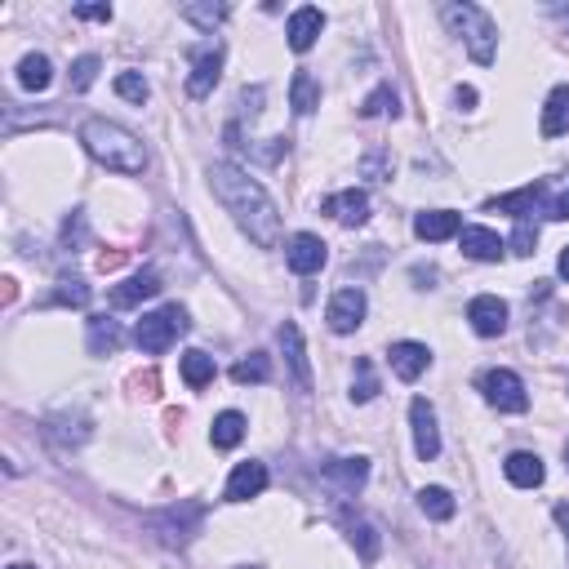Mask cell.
Wrapping results in <instances>:
<instances>
[{
  "mask_svg": "<svg viewBox=\"0 0 569 569\" xmlns=\"http://www.w3.org/2000/svg\"><path fill=\"white\" fill-rule=\"evenodd\" d=\"M209 192L223 201V209L236 218V227L254 241L258 249H276L281 245V209L267 196V187L258 178H249L245 169L218 161L209 165Z\"/></svg>",
  "mask_w": 569,
  "mask_h": 569,
  "instance_id": "cell-1",
  "label": "cell"
},
{
  "mask_svg": "<svg viewBox=\"0 0 569 569\" xmlns=\"http://www.w3.org/2000/svg\"><path fill=\"white\" fill-rule=\"evenodd\" d=\"M81 143L98 165L116 169V174H143V165H147L143 138H138L134 129L116 125V121H103V116H94V121L81 125Z\"/></svg>",
  "mask_w": 569,
  "mask_h": 569,
  "instance_id": "cell-2",
  "label": "cell"
},
{
  "mask_svg": "<svg viewBox=\"0 0 569 569\" xmlns=\"http://www.w3.org/2000/svg\"><path fill=\"white\" fill-rule=\"evenodd\" d=\"M441 18H445V27L458 36V41L467 45V54L476 58L481 67L494 63V54H498V27H494V18L485 14L481 5H445L441 9Z\"/></svg>",
  "mask_w": 569,
  "mask_h": 569,
  "instance_id": "cell-3",
  "label": "cell"
},
{
  "mask_svg": "<svg viewBox=\"0 0 569 569\" xmlns=\"http://www.w3.org/2000/svg\"><path fill=\"white\" fill-rule=\"evenodd\" d=\"M187 329H192L187 312L178 303H169V307H161V312H147L143 321H138L134 343L143 347L147 356H161V352H169V347L178 343V334H187Z\"/></svg>",
  "mask_w": 569,
  "mask_h": 569,
  "instance_id": "cell-4",
  "label": "cell"
},
{
  "mask_svg": "<svg viewBox=\"0 0 569 569\" xmlns=\"http://www.w3.org/2000/svg\"><path fill=\"white\" fill-rule=\"evenodd\" d=\"M481 392H485V401L494 409H503V414H525L529 409L525 383L512 369H489V374H481Z\"/></svg>",
  "mask_w": 569,
  "mask_h": 569,
  "instance_id": "cell-5",
  "label": "cell"
},
{
  "mask_svg": "<svg viewBox=\"0 0 569 569\" xmlns=\"http://www.w3.org/2000/svg\"><path fill=\"white\" fill-rule=\"evenodd\" d=\"M365 289H338L334 298H329V307H325V321L334 334H356L365 321Z\"/></svg>",
  "mask_w": 569,
  "mask_h": 569,
  "instance_id": "cell-6",
  "label": "cell"
},
{
  "mask_svg": "<svg viewBox=\"0 0 569 569\" xmlns=\"http://www.w3.org/2000/svg\"><path fill=\"white\" fill-rule=\"evenodd\" d=\"M218 76H223V45L196 49L192 76H187V94H192V98H209V94H214V85H218Z\"/></svg>",
  "mask_w": 569,
  "mask_h": 569,
  "instance_id": "cell-7",
  "label": "cell"
},
{
  "mask_svg": "<svg viewBox=\"0 0 569 569\" xmlns=\"http://www.w3.org/2000/svg\"><path fill=\"white\" fill-rule=\"evenodd\" d=\"M325 258H329V249H325L321 236H312V232H298L294 241L285 245V263L294 267L298 276H316L325 267Z\"/></svg>",
  "mask_w": 569,
  "mask_h": 569,
  "instance_id": "cell-8",
  "label": "cell"
},
{
  "mask_svg": "<svg viewBox=\"0 0 569 569\" xmlns=\"http://www.w3.org/2000/svg\"><path fill=\"white\" fill-rule=\"evenodd\" d=\"M409 423H414V449L423 463H432L436 454H441V432H436V409L418 396L414 405H409Z\"/></svg>",
  "mask_w": 569,
  "mask_h": 569,
  "instance_id": "cell-9",
  "label": "cell"
},
{
  "mask_svg": "<svg viewBox=\"0 0 569 569\" xmlns=\"http://www.w3.org/2000/svg\"><path fill=\"white\" fill-rule=\"evenodd\" d=\"M467 321H472V329L481 338H498L507 329V303L503 298H494V294L472 298V303H467Z\"/></svg>",
  "mask_w": 569,
  "mask_h": 569,
  "instance_id": "cell-10",
  "label": "cell"
},
{
  "mask_svg": "<svg viewBox=\"0 0 569 569\" xmlns=\"http://www.w3.org/2000/svg\"><path fill=\"white\" fill-rule=\"evenodd\" d=\"M321 32H325V14H321V9L303 5V9H294V14H289L285 36H289V49H294V54H307Z\"/></svg>",
  "mask_w": 569,
  "mask_h": 569,
  "instance_id": "cell-11",
  "label": "cell"
},
{
  "mask_svg": "<svg viewBox=\"0 0 569 569\" xmlns=\"http://www.w3.org/2000/svg\"><path fill=\"white\" fill-rule=\"evenodd\" d=\"M281 347H285V361H289V374H294L298 392H312V365H307V347H303V334H298L294 321L281 325Z\"/></svg>",
  "mask_w": 569,
  "mask_h": 569,
  "instance_id": "cell-12",
  "label": "cell"
},
{
  "mask_svg": "<svg viewBox=\"0 0 569 569\" xmlns=\"http://www.w3.org/2000/svg\"><path fill=\"white\" fill-rule=\"evenodd\" d=\"M543 201H547V183H529L521 192H507V196H498V201H489V209H494V214H512L516 223H529V214Z\"/></svg>",
  "mask_w": 569,
  "mask_h": 569,
  "instance_id": "cell-13",
  "label": "cell"
},
{
  "mask_svg": "<svg viewBox=\"0 0 569 569\" xmlns=\"http://www.w3.org/2000/svg\"><path fill=\"white\" fill-rule=\"evenodd\" d=\"M161 294V272L156 267H143V272H134L125 285L112 289V307H138L143 298H156Z\"/></svg>",
  "mask_w": 569,
  "mask_h": 569,
  "instance_id": "cell-14",
  "label": "cell"
},
{
  "mask_svg": "<svg viewBox=\"0 0 569 569\" xmlns=\"http://www.w3.org/2000/svg\"><path fill=\"white\" fill-rule=\"evenodd\" d=\"M463 232V218L454 209H423L414 218V236L418 241H449V236Z\"/></svg>",
  "mask_w": 569,
  "mask_h": 569,
  "instance_id": "cell-15",
  "label": "cell"
},
{
  "mask_svg": "<svg viewBox=\"0 0 569 569\" xmlns=\"http://www.w3.org/2000/svg\"><path fill=\"white\" fill-rule=\"evenodd\" d=\"M392 369L401 383H418V378L427 374V365H432V352H427L423 343H392Z\"/></svg>",
  "mask_w": 569,
  "mask_h": 569,
  "instance_id": "cell-16",
  "label": "cell"
},
{
  "mask_svg": "<svg viewBox=\"0 0 569 569\" xmlns=\"http://www.w3.org/2000/svg\"><path fill=\"white\" fill-rule=\"evenodd\" d=\"M325 214L338 218L343 227H361L365 218H369V196L361 192V187H347V192L329 196V201H325Z\"/></svg>",
  "mask_w": 569,
  "mask_h": 569,
  "instance_id": "cell-17",
  "label": "cell"
},
{
  "mask_svg": "<svg viewBox=\"0 0 569 569\" xmlns=\"http://www.w3.org/2000/svg\"><path fill=\"white\" fill-rule=\"evenodd\" d=\"M458 245H463V254L476 258V263H498L507 249L498 241V232H489V227H463V232H458Z\"/></svg>",
  "mask_w": 569,
  "mask_h": 569,
  "instance_id": "cell-18",
  "label": "cell"
},
{
  "mask_svg": "<svg viewBox=\"0 0 569 569\" xmlns=\"http://www.w3.org/2000/svg\"><path fill=\"white\" fill-rule=\"evenodd\" d=\"M267 489V467L263 463H241L232 472V481H227V503H249V498H258Z\"/></svg>",
  "mask_w": 569,
  "mask_h": 569,
  "instance_id": "cell-19",
  "label": "cell"
},
{
  "mask_svg": "<svg viewBox=\"0 0 569 569\" xmlns=\"http://www.w3.org/2000/svg\"><path fill=\"white\" fill-rule=\"evenodd\" d=\"M325 481L338 489V494H356L365 481H369V463L365 458H334L325 463Z\"/></svg>",
  "mask_w": 569,
  "mask_h": 569,
  "instance_id": "cell-20",
  "label": "cell"
},
{
  "mask_svg": "<svg viewBox=\"0 0 569 569\" xmlns=\"http://www.w3.org/2000/svg\"><path fill=\"white\" fill-rule=\"evenodd\" d=\"M503 472H507V481H512L516 489H538V485H543V476H547V467H543V458H538V454L516 449V454H507Z\"/></svg>",
  "mask_w": 569,
  "mask_h": 569,
  "instance_id": "cell-21",
  "label": "cell"
},
{
  "mask_svg": "<svg viewBox=\"0 0 569 569\" xmlns=\"http://www.w3.org/2000/svg\"><path fill=\"white\" fill-rule=\"evenodd\" d=\"M569 129V85H556L543 107V138H561Z\"/></svg>",
  "mask_w": 569,
  "mask_h": 569,
  "instance_id": "cell-22",
  "label": "cell"
},
{
  "mask_svg": "<svg viewBox=\"0 0 569 569\" xmlns=\"http://www.w3.org/2000/svg\"><path fill=\"white\" fill-rule=\"evenodd\" d=\"M121 343H125V334H121V325H116L112 316H94V321H89V352L94 356L116 352Z\"/></svg>",
  "mask_w": 569,
  "mask_h": 569,
  "instance_id": "cell-23",
  "label": "cell"
},
{
  "mask_svg": "<svg viewBox=\"0 0 569 569\" xmlns=\"http://www.w3.org/2000/svg\"><path fill=\"white\" fill-rule=\"evenodd\" d=\"M49 81H54V67H49L45 54H27L23 63H18V85L32 89V94H45Z\"/></svg>",
  "mask_w": 569,
  "mask_h": 569,
  "instance_id": "cell-24",
  "label": "cell"
},
{
  "mask_svg": "<svg viewBox=\"0 0 569 569\" xmlns=\"http://www.w3.org/2000/svg\"><path fill=\"white\" fill-rule=\"evenodd\" d=\"M245 414H236V409H227V414L214 418V432H209V441H214V449H236L245 441Z\"/></svg>",
  "mask_w": 569,
  "mask_h": 569,
  "instance_id": "cell-25",
  "label": "cell"
},
{
  "mask_svg": "<svg viewBox=\"0 0 569 569\" xmlns=\"http://www.w3.org/2000/svg\"><path fill=\"white\" fill-rule=\"evenodd\" d=\"M289 107H294L298 116H312L316 107H321V85L307 72H294V81H289Z\"/></svg>",
  "mask_w": 569,
  "mask_h": 569,
  "instance_id": "cell-26",
  "label": "cell"
},
{
  "mask_svg": "<svg viewBox=\"0 0 569 569\" xmlns=\"http://www.w3.org/2000/svg\"><path fill=\"white\" fill-rule=\"evenodd\" d=\"M183 383L192 387V392H201V387L214 383V356L209 352H183Z\"/></svg>",
  "mask_w": 569,
  "mask_h": 569,
  "instance_id": "cell-27",
  "label": "cell"
},
{
  "mask_svg": "<svg viewBox=\"0 0 569 569\" xmlns=\"http://www.w3.org/2000/svg\"><path fill=\"white\" fill-rule=\"evenodd\" d=\"M418 507H423V516H432V521H449V516H454V494L441 485H427V489H418Z\"/></svg>",
  "mask_w": 569,
  "mask_h": 569,
  "instance_id": "cell-28",
  "label": "cell"
},
{
  "mask_svg": "<svg viewBox=\"0 0 569 569\" xmlns=\"http://www.w3.org/2000/svg\"><path fill=\"white\" fill-rule=\"evenodd\" d=\"M347 538H352V547L365 556V561H374V556L383 552V538H378V529L369 521H352L347 525Z\"/></svg>",
  "mask_w": 569,
  "mask_h": 569,
  "instance_id": "cell-29",
  "label": "cell"
},
{
  "mask_svg": "<svg viewBox=\"0 0 569 569\" xmlns=\"http://www.w3.org/2000/svg\"><path fill=\"white\" fill-rule=\"evenodd\" d=\"M232 378L236 383H267V378H272V361H267L263 352H254V356H245V361H236L232 365Z\"/></svg>",
  "mask_w": 569,
  "mask_h": 569,
  "instance_id": "cell-30",
  "label": "cell"
},
{
  "mask_svg": "<svg viewBox=\"0 0 569 569\" xmlns=\"http://www.w3.org/2000/svg\"><path fill=\"white\" fill-rule=\"evenodd\" d=\"M396 112H401V98H396L392 85H378L361 103V116H369V121H374V116H396Z\"/></svg>",
  "mask_w": 569,
  "mask_h": 569,
  "instance_id": "cell-31",
  "label": "cell"
},
{
  "mask_svg": "<svg viewBox=\"0 0 569 569\" xmlns=\"http://www.w3.org/2000/svg\"><path fill=\"white\" fill-rule=\"evenodd\" d=\"M378 396V374H374V361H356V378H352V401L356 405H369Z\"/></svg>",
  "mask_w": 569,
  "mask_h": 569,
  "instance_id": "cell-32",
  "label": "cell"
},
{
  "mask_svg": "<svg viewBox=\"0 0 569 569\" xmlns=\"http://www.w3.org/2000/svg\"><path fill=\"white\" fill-rule=\"evenodd\" d=\"M178 14H183L187 23H196V27H205V32H214V27L223 23L232 9H227V5H183Z\"/></svg>",
  "mask_w": 569,
  "mask_h": 569,
  "instance_id": "cell-33",
  "label": "cell"
},
{
  "mask_svg": "<svg viewBox=\"0 0 569 569\" xmlns=\"http://www.w3.org/2000/svg\"><path fill=\"white\" fill-rule=\"evenodd\" d=\"M116 94L129 98V103H147V94H152V85H147L138 72H121V76H116Z\"/></svg>",
  "mask_w": 569,
  "mask_h": 569,
  "instance_id": "cell-34",
  "label": "cell"
},
{
  "mask_svg": "<svg viewBox=\"0 0 569 569\" xmlns=\"http://www.w3.org/2000/svg\"><path fill=\"white\" fill-rule=\"evenodd\" d=\"M98 67H103V63H98V58H94V54H85V58H76V63H72V89H76V94H85V89H89V85H94V76H98Z\"/></svg>",
  "mask_w": 569,
  "mask_h": 569,
  "instance_id": "cell-35",
  "label": "cell"
},
{
  "mask_svg": "<svg viewBox=\"0 0 569 569\" xmlns=\"http://www.w3.org/2000/svg\"><path fill=\"white\" fill-rule=\"evenodd\" d=\"M534 245H538V227H534V223H516V232H512V254L529 258V254H534Z\"/></svg>",
  "mask_w": 569,
  "mask_h": 569,
  "instance_id": "cell-36",
  "label": "cell"
},
{
  "mask_svg": "<svg viewBox=\"0 0 569 569\" xmlns=\"http://www.w3.org/2000/svg\"><path fill=\"white\" fill-rule=\"evenodd\" d=\"M54 303H63V307H85V303H89V285H85V281H63V289L54 294Z\"/></svg>",
  "mask_w": 569,
  "mask_h": 569,
  "instance_id": "cell-37",
  "label": "cell"
},
{
  "mask_svg": "<svg viewBox=\"0 0 569 569\" xmlns=\"http://www.w3.org/2000/svg\"><path fill=\"white\" fill-rule=\"evenodd\" d=\"M81 241H85V214L76 209V214L63 223V245H81Z\"/></svg>",
  "mask_w": 569,
  "mask_h": 569,
  "instance_id": "cell-38",
  "label": "cell"
},
{
  "mask_svg": "<svg viewBox=\"0 0 569 569\" xmlns=\"http://www.w3.org/2000/svg\"><path fill=\"white\" fill-rule=\"evenodd\" d=\"M76 18H89V23H112V5H76Z\"/></svg>",
  "mask_w": 569,
  "mask_h": 569,
  "instance_id": "cell-39",
  "label": "cell"
},
{
  "mask_svg": "<svg viewBox=\"0 0 569 569\" xmlns=\"http://www.w3.org/2000/svg\"><path fill=\"white\" fill-rule=\"evenodd\" d=\"M547 218H556V223H565V218H569V192H561L552 205H547Z\"/></svg>",
  "mask_w": 569,
  "mask_h": 569,
  "instance_id": "cell-40",
  "label": "cell"
},
{
  "mask_svg": "<svg viewBox=\"0 0 569 569\" xmlns=\"http://www.w3.org/2000/svg\"><path fill=\"white\" fill-rule=\"evenodd\" d=\"M454 103L463 107V112H472V107H476V89H472V85H458V89H454Z\"/></svg>",
  "mask_w": 569,
  "mask_h": 569,
  "instance_id": "cell-41",
  "label": "cell"
},
{
  "mask_svg": "<svg viewBox=\"0 0 569 569\" xmlns=\"http://www.w3.org/2000/svg\"><path fill=\"white\" fill-rule=\"evenodd\" d=\"M556 272H561V281H569V245L561 249V263H556Z\"/></svg>",
  "mask_w": 569,
  "mask_h": 569,
  "instance_id": "cell-42",
  "label": "cell"
},
{
  "mask_svg": "<svg viewBox=\"0 0 569 569\" xmlns=\"http://www.w3.org/2000/svg\"><path fill=\"white\" fill-rule=\"evenodd\" d=\"M556 521H561V525H565V534H569V503L556 507Z\"/></svg>",
  "mask_w": 569,
  "mask_h": 569,
  "instance_id": "cell-43",
  "label": "cell"
},
{
  "mask_svg": "<svg viewBox=\"0 0 569 569\" xmlns=\"http://www.w3.org/2000/svg\"><path fill=\"white\" fill-rule=\"evenodd\" d=\"M9 569H32V565H9Z\"/></svg>",
  "mask_w": 569,
  "mask_h": 569,
  "instance_id": "cell-44",
  "label": "cell"
},
{
  "mask_svg": "<svg viewBox=\"0 0 569 569\" xmlns=\"http://www.w3.org/2000/svg\"><path fill=\"white\" fill-rule=\"evenodd\" d=\"M565 467H569V445H565Z\"/></svg>",
  "mask_w": 569,
  "mask_h": 569,
  "instance_id": "cell-45",
  "label": "cell"
},
{
  "mask_svg": "<svg viewBox=\"0 0 569 569\" xmlns=\"http://www.w3.org/2000/svg\"><path fill=\"white\" fill-rule=\"evenodd\" d=\"M241 569H254V565H241Z\"/></svg>",
  "mask_w": 569,
  "mask_h": 569,
  "instance_id": "cell-46",
  "label": "cell"
}]
</instances>
